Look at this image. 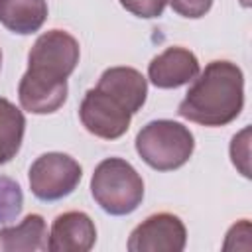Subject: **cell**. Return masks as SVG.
Returning a JSON list of instances; mask_svg holds the SVG:
<instances>
[{"label":"cell","mask_w":252,"mask_h":252,"mask_svg":"<svg viewBox=\"0 0 252 252\" xmlns=\"http://www.w3.org/2000/svg\"><path fill=\"white\" fill-rule=\"evenodd\" d=\"M79 41L65 30L41 33L28 53V69L18 85V98L32 114H51L67 100V79L79 63Z\"/></svg>","instance_id":"1"},{"label":"cell","mask_w":252,"mask_h":252,"mask_svg":"<svg viewBox=\"0 0 252 252\" xmlns=\"http://www.w3.org/2000/svg\"><path fill=\"white\" fill-rule=\"evenodd\" d=\"M244 106L242 69L226 59L205 65L193 79L187 94L177 106V114L201 126H226L238 118Z\"/></svg>","instance_id":"2"},{"label":"cell","mask_w":252,"mask_h":252,"mask_svg":"<svg viewBox=\"0 0 252 252\" xmlns=\"http://www.w3.org/2000/svg\"><path fill=\"white\" fill-rule=\"evenodd\" d=\"M91 195L104 213L124 217L142 205L144 179L130 161L122 158H106L93 171Z\"/></svg>","instance_id":"3"},{"label":"cell","mask_w":252,"mask_h":252,"mask_svg":"<svg viewBox=\"0 0 252 252\" xmlns=\"http://www.w3.org/2000/svg\"><path fill=\"white\" fill-rule=\"evenodd\" d=\"M136 152L156 171H173L189 161L195 138L187 126L175 120H152L136 136Z\"/></svg>","instance_id":"4"},{"label":"cell","mask_w":252,"mask_h":252,"mask_svg":"<svg viewBox=\"0 0 252 252\" xmlns=\"http://www.w3.org/2000/svg\"><path fill=\"white\" fill-rule=\"evenodd\" d=\"M83 177L79 161L61 152H47L30 165L28 181L39 201H59L71 195Z\"/></svg>","instance_id":"5"},{"label":"cell","mask_w":252,"mask_h":252,"mask_svg":"<svg viewBox=\"0 0 252 252\" xmlns=\"http://www.w3.org/2000/svg\"><path fill=\"white\" fill-rule=\"evenodd\" d=\"M79 118L85 130L102 140H116L130 128V108L112 93L94 87L89 89L79 106Z\"/></svg>","instance_id":"6"},{"label":"cell","mask_w":252,"mask_h":252,"mask_svg":"<svg viewBox=\"0 0 252 252\" xmlns=\"http://www.w3.org/2000/svg\"><path fill=\"white\" fill-rule=\"evenodd\" d=\"M187 244V228L173 213H156L144 219L128 238L130 252H181Z\"/></svg>","instance_id":"7"},{"label":"cell","mask_w":252,"mask_h":252,"mask_svg":"<svg viewBox=\"0 0 252 252\" xmlns=\"http://www.w3.org/2000/svg\"><path fill=\"white\" fill-rule=\"evenodd\" d=\"M199 59L193 51L173 45L156 55L148 65V79L158 89H177L199 75Z\"/></svg>","instance_id":"8"},{"label":"cell","mask_w":252,"mask_h":252,"mask_svg":"<svg viewBox=\"0 0 252 252\" xmlns=\"http://www.w3.org/2000/svg\"><path fill=\"white\" fill-rule=\"evenodd\" d=\"M96 242L93 219L83 211H67L55 217L49 232L47 250L51 252H89Z\"/></svg>","instance_id":"9"},{"label":"cell","mask_w":252,"mask_h":252,"mask_svg":"<svg viewBox=\"0 0 252 252\" xmlns=\"http://www.w3.org/2000/svg\"><path fill=\"white\" fill-rule=\"evenodd\" d=\"M96 87L118 96L132 114H136L148 98V81L134 67H110L100 77Z\"/></svg>","instance_id":"10"},{"label":"cell","mask_w":252,"mask_h":252,"mask_svg":"<svg viewBox=\"0 0 252 252\" xmlns=\"http://www.w3.org/2000/svg\"><path fill=\"white\" fill-rule=\"evenodd\" d=\"M49 234L41 215L30 213L16 226L0 228V250L2 252H37L47 250Z\"/></svg>","instance_id":"11"},{"label":"cell","mask_w":252,"mask_h":252,"mask_svg":"<svg viewBox=\"0 0 252 252\" xmlns=\"http://www.w3.org/2000/svg\"><path fill=\"white\" fill-rule=\"evenodd\" d=\"M45 18V0H0V24L14 33H35L43 26Z\"/></svg>","instance_id":"12"},{"label":"cell","mask_w":252,"mask_h":252,"mask_svg":"<svg viewBox=\"0 0 252 252\" xmlns=\"http://www.w3.org/2000/svg\"><path fill=\"white\" fill-rule=\"evenodd\" d=\"M24 132H26L24 112L14 102L0 96V165L16 158V154L22 148Z\"/></svg>","instance_id":"13"},{"label":"cell","mask_w":252,"mask_h":252,"mask_svg":"<svg viewBox=\"0 0 252 252\" xmlns=\"http://www.w3.org/2000/svg\"><path fill=\"white\" fill-rule=\"evenodd\" d=\"M24 207V193L18 181L0 175V224L16 220Z\"/></svg>","instance_id":"14"},{"label":"cell","mask_w":252,"mask_h":252,"mask_svg":"<svg viewBox=\"0 0 252 252\" xmlns=\"http://www.w3.org/2000/svg\"><path fill=\"white\" fill-rule=\"evenodd\" d=\"M230 159L234 167L244 175L250 177V128H242L238 134L232 136L230 142Z\"/></svg>","instance_id":"15"},{"label":"cell","mask_w":252,"mask_h":252,"mask_svg":"<svg viewBox=\"0 0 252 252\" xmlns=\"http://www.w3.org/2000/svg\"><path fill=\"white\" fill-rule=\"evenodd\" d=\"M167 0H120L122 8L138 18H158L163 14Z\"/></svg>","instance_id":"16"},{"label":"cell","mask_w":252,"mask_h":252,"mask_svg":"<svg viewBox=\"0 0 252 252\" xmlns=\"http://www.w3.org/2000/svg\"><path fill=\"white\" fill-rule=\"evenodd\" d=\"M167 2L175 14L191 20L203 18L213 6V0H167Z\"/></svg>","instance_id":"17"},{"label":"cell","mask_w":252,"mask_h":252,"mask_svg":"<svg viewBox=\"0 0 252 252\" xmlns=\"http://www.w3.org/2000/svg\"><path fill=\"white\" fill-rule=\"evenodd\" d=\"M0 69H2V51H0Z\"/></svg>","instance_id":"18"}]
</instances>
